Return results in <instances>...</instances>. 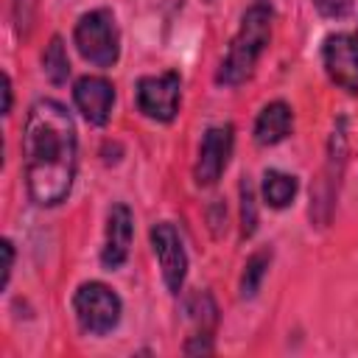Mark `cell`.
Listing matches in <instances>:
<instances>
[{
	"label": "cell",
	"mask_w": 358,
	"mask_h": 358,
	"mask_svg": "<svg viewBox=\"0 0 358 358\" xmlns=\"http://www.w3.org/2000/svg\"><path fill=\"white\" fill-rule=\"evenodd\" d=\"M76 123L64 103L39 98L31 103L22 129V162L28 196L39 207H56L67 199L76 179Z\"/></svg>",
	"instance_id": "6da1fadb"
},
{
	"label": "cell",
	"mask_w": 358,
	"mask_h": 358,
	"mask_svg": "<svg viewBox=\"0 0 358 358\" xmlns=\"http://www.w3.org/2000/svg\"><path fill=\"white\" fill-rule=\"evenodd\" d=\"M271 22H274V8L268 0H255L243 17H241V28L229 42L227 56L221 59V67L215 73V81L224 87H238L243 84L255 67L257 59L263 56V50L268 48L271 39Z\"/></svg>",
	"instance_id": "7a4b0ae2"
},
{
	"label": "cell",
	"mask_w": 358,
	"mask_h": 358,
	"mask_svg": "<svg viewBox=\"0 0 358 358\" xmlns=\"http://www.w3.org/2000/svg\"><path fill=\"white\" fill-rule=\"evenodd\" d=\"M73 42L78 53L95 67H112L120 56V34L109 8H92L78 17Z\"/></svg>",
	"instance_id": "3957f363"
},
{
	"label": "cell",
	"mask_w": 358,
	"mask_h": 358,
	"mask_svg": "<svg viewBox=\"0 0 358 358\" xmlns=\"http://www.w3.org/2000/svg\"><path fill=\"white\" fill-rule=\"evenodd\" d=\"M344 162H347V117H338L333 123V131H330V140H327V159H324L322 179H319L316 190L310 193V218L319 227H324L330 221L336 193H338V182H341V173H344Z\"/></svg>",
	"instance_id": "277c9868"
},
{
	"label": "cell",
	"mask_w": 358,
	"mask_h": 358,
	"mask_svg": "<svg viewBox=\"0 0 358 358\" xmlns=\"http://www.w3.org/2000/svg\"><path fill=\"white\" fill-rule=\"evenodd\" d=\"M73 310H76V319H78V327L90 336H103L109 330L117 327L120 322V313H123V305H120V296L92 280V282H84L78 285L76 296H73Z\"/></svg>",
	"instance_id": "5b68a950"
},
{
	"label": "cell",
	"mask_w": 358,
	"mask_h": 358,
	"mask_svg": "<svg viewBox=\"0 0 358 358\" xmlns=\"http://www.w3.org/2000/svg\"><path fill=\"white\" fill-rule=\"evenodd\" d=\"M179 101H182V78L173 70L159 76H143L137 81V109L157 123H171L179 112Z\"/></svg>",
	"instance_id": "8992f818"
},
{
	"label": "cell",
	"mask_w": 358,
	"mask_h": 358,
	"mask_svg": "<svg viewBox=\"0 0 358 358\" xmlns=\"http://www.w3.org/2000/svg\"><path fill=\"white\" fill-rule=\"evenodd\" d=\"M232 143H235V134H232L229 123L210 126L204 131L201 145H199V157L193 165V179L199 187H210L221 179V173L229 162V154H232Z\"/></svg>",
	"instance_id": "52a82bcc"
},
{
	"label": "cell",
	"mask_w": 358,
	"mask_h": 358,
	"mask_svg": "<svg viewBox=\"0 0 358 358\" xmlns=\"http://www.w3.org/2000/svg\"><path fill=\"white\" fill-rule=\"evenodd\" d=\"M151 246H154V255L159 260L162 280H165L168 291L179 294L185 285V274H187V255H185V246H182L176 227L168 221L154 224L151 227Z\"/></svg>",
	"instance_id": "ba28073f"
},
{
	"label": "cell",
	"mask_w": 358,
	"mask_h": 358,
	"mask_svg": "<svg viewBox=\"0 0 358 358\" xmlns=\"http://www.w3.org/2000/svg\"><path fill=\"white\" fill-rule=\"evenodd\" d=\"M322 64L336 87L347 90L350 95H358V56L352 48V36L330 34L322 45Z\"/></svg>",
	"instance_id": "9c48e42d"
},
{
	"label": "cell",
	"mask_w": 358,
	"mask_h": 358,
	"mask_svg": "<svg viewBox=\"0 0 358 358\" xmlns=\"http://www.w3.org/2000/svg\"><path fill=\"white\" fill-rule=\"evenodd\" d=\"M73 101L87 123L103 126L115 106V87L103 76H84L73 87Z\"/></svg>",
	"instance_id": "30bf717a"
},
{
	"label": "cell",
	"mask_w": 358,
	"mask_h": 358,
	"mask_svg": "<svg viewBox=\"0 0 358 358\" xmlns=\"http://www.w3.org/2000/svg\"><path fill=\"white\" fill-rule=\"evenodd\" d=\"M131 235H134V218L126 204H112L106 215V238L101 249V263L103 268H120L129 257L131 249Z\"/></svg>",
	"instance_id": "8fae6325"
},
{
	"label": "cell",
	"mask_w": 358,
	"mask_h": 358,
	"mask_svg": "<svg viewBox=\"0 0 358 358\" xmlns=\"http://www.w3.org/2000/svg\"><path fill=\"white\" fill-rule=\"evenodd\" d=\"M294 112L285 101H271L260 109L255 120V143L257 145H277L291 134Z\"/></svg>",
	"instance_id": "7c38bea8"
},
{
	"label": "cell",
	"mask_w": 358,
	"mask_h": 358,
	"mask_svg": "<svg viewBox=\"0 0 358 358\" xmlns=\"http://www.w3.org/2000/svg\"><path fill=\"white\" fill-rule=\"evenodd\" d=\"M296 187H299V182L291 173H282V171H266L263 173V199L274 210L288 207L296 196Z\"/></svg>",
	"instance_id": "4fadbf2b"
},
{
	"label": "cell",
	"mask_w": 358,
	"mask_h": 358,
	"mask_svg": "<svg viewBox=\"0 0 358 358\" xmlns=\"http://www.w3.org/2000/svg\"><path fill=\"white\" fill-rule=\"evenodd\" d=\"M185 316L196 324V333L193 336H213L215 330V322H218V308L213 302L210 294H190L187 302H185Z\"/></svg>",
	"instance_id": "5bb4252c"
},
{
	"label": "cell",
	"mask_w": 358,
	"mask_h": 358,
	"mask_svg": "<svg viewBox=\"0 0 358 358\" xmlns=\"http://www.w3.org/2000/svg\"><path fill=\"white\" fill-rule=\"evenodd\" d=\"M268 263H271V249H257L255 255H249L243 274H241V299H252L260 291V282L268 271Z\"/></svg>",
	"instance_id": "9a60e30c"
},
{
	"label": "cell",
	"mask_w": 358,
	"mask_h": 358,
	"mask_svg": "<svg viewBox=\"0 0 358 358\" xmlns=\"http://www.w3.org/2000/svg\"><path fill=\"white\" fill-rule=\"evenodd\" d=\"M42 70L48 76L50 84H64L67 76H70V59H67V50H64V42L62 36H50L45 53H42Z\"/></svg>",
	"instance_id": "2e32d148"
},
{
	"label": "cell",
	"mask_w": 358,
	"mask_h": 358,
	"mask_svg": "<svg viewBox=\"0 0 358 358\" xmlns=\"http://www.w3.org/2000/svg\"><path fill=\"white\" fill-rule=\"evenodd\" d=\"M257 229V204H255V185L249 176L241 179V235L252 238Z\"/></svg>",
	"instance_id": "e0dca14e"
},
{
	"label": "cell",
	"mask_w": 358,
	"mask_h": 358,
	"mask_svg": "<svg viewBox=\"0 0 358 358\" xmlns=\"http://www.w3.org/2000/svg\"><path fill=\"white\" fill-rule=\"evenodd\" d=\"M313 6H316V11H319L322 17H327V20H338V17L350 14L352 0H313Z\"/></svg>",
	"instance_id": "ac0fdd59"
},
{
	"label": "cell",
	"mask_w": 358,
	"mask_h": 358,
	"mask_svg": "<svg viewBox=\"0 0 358 358\" xmlns=\"http://www.w3.org/2000/svg\"><path fill=\"white\" fill-rule=\"evenodd\" d=\"M0 249H3V288H6L11 280V268H14V243L6 238Z\"/></svg>",
	"instance_id": "d6986e66"
},
{
	"label": "cell",
	"mask_w": 358,
	"mask_h": 358,
	"mask_svg": "<svg viewBox=\"0 0 358 358\" xmlns=\"http://www.w3.org/2000/svg\"><path fill=\"white\" fill-rule=\"evenodd\" d=\"M3 115H8L11 112V78H8V73H3Z\"/></svg>",
	"instance_id": "ffe728a7"
},
{
	"label": "cell",
	"mask_w": 358,
	"mask_h": 358,
	"mask_svg": "<svg viewBox=\"0 0 358 358\" xmlns=\"http://www.w3.org/2000/svg\"><path fill=\"white\" fill-rule=\"evenodd\" d=\"M352 48H355V56H358V28H355V34H352Z\"/></svg>",
	"instance_id": "44dd1931"
}]
</instances>
